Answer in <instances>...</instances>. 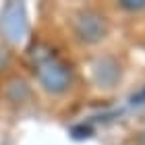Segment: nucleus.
<instances>
[{
	"mask_svg": "<svg viewBox=\"0 0 145 145\" xmlns=\"http://www.w3.org/2000/svg\"><path fill=\"white\" fill-rule=\"evenodd\" d=\"M37 72H39L44 87L52 91V93H60L71 83V75H69L67 67L62 62H58L56 58H42L37 62Z\"/></svg>",
	"mask_w": 145,
	"mask_h": 145,
	"instance_id": "2",
	"label": "nucleus"
},
{
	"mask_svg": "<svg viewBox=\"0 0 145 145\" xmlns=\"http://www.w3.org/2000/svg\"><path fill=\"white\" fill-rule=\"evenodd\" d=\"M77 33L85 42H100L106 33V23L95 12H83L77 19Z\"/></svg>",
	"mask_w": 145,
	"mask_h": 145,
	"instance_id": "3",
	"label": "nucleus"
},
{
	"mask_svg": "<svg viewBox=\"0 0 145 145\" xmlns=\"http://www.w3.org/2000/svg\"><path fill=\"white\" fill-rule=\"evenodd\" d=\"M122 8H127L131 12H137V10H143L145 8V0H120Z\"/></svg>",
	"mask_w": 145,
	"mask_h": 145,
	"instance_id": "4",
	"label": "nucleus"
},
{
	"mask_svg": "<svg viewBox=\"0 0 145 145\" xmlns=\"http://www.w3.org/2000/svg\"><path fill=\"white\" fill-rule=\"evenodd\" d=\"M0 29L10 39L12 44H19L27 33V12H25V4L21 0H10L6 2L0 15Z\"/></svg>",
	"mask_w": 145,
	"mask_h": 145,
	"instance_id": "1",
	"label": "nucleus"
}]
</instances>
